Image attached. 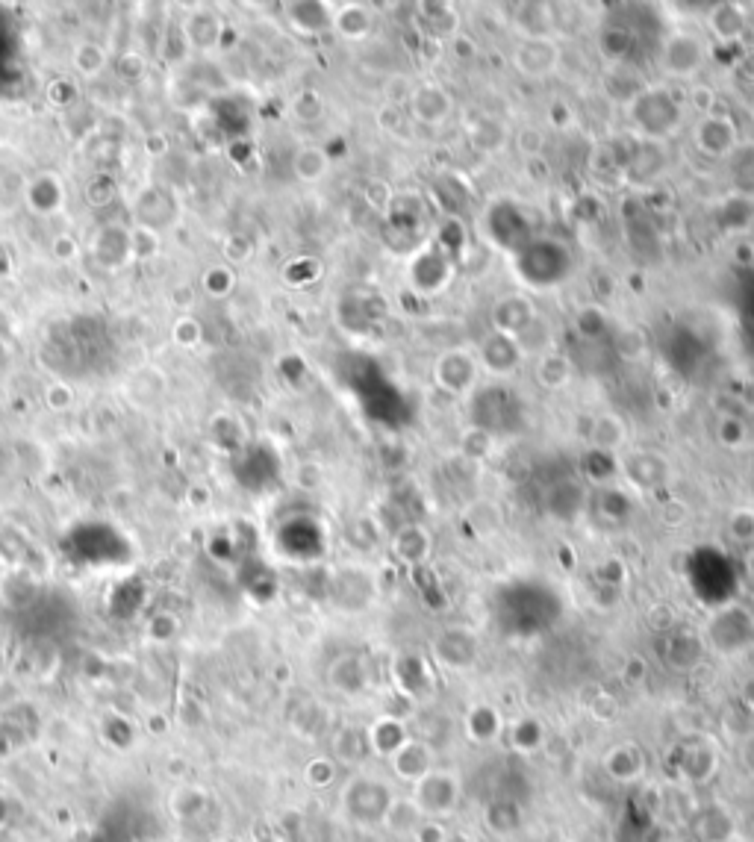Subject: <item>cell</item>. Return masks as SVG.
Instances as JSON below:
<instances>
[{
	"mask_svg": "<svg viewBox=\"0 0 754 842\" xmlns=\"http://www.w3.org/2000/svg\"><path fill=\"white\" fill-rule=\"evenodd\" d=\"M693 142H696V148H699L701 154L710 159L734 157V151L743 145L740 133H737V124L728 115H713V112L704 115L696 124Z\"/></svg>",
	"mask_w": 754,
	"mask_h": 842,
	"instance_id": "obj_4",
	"label": "cell"
},
{
	"mask_svg": "<svg viewBox=\"0 0 754 842\" xmlns=\"http://www.w3.org/2000/svg\"><path fill=\"white\" fill-rule=\"evenodd\" d=\"M595 439L601 445H619L625 439V424L619 421V416H601L595 424Z\"/></svg>",
	"mask_w": 754,
	"mask_h": 842,
	"instance_id": "obj_15",
	"label": "cell"
},
{
	"mask_svg": "<svg viewBox=\"0 0 754 842\" xmlns=\"http://www.w3.org/2000/svg\"><path fill=\"white\" fill-rule=\"evenodd\" d=\"M77 51L80 53H74V62H77V68H80L83 74L101 71V65H104V53H101V48H95V45L89 42V45H80Z\"/></svg>",
	"mask_w": 754,
	"mask_h": 842,
	"instance_id": "obj_16",
	"label": "cell"
},
{
	"mask_svg": "<svg viewBox=\"0 0 754 842\" xmlns=\"http://www.w3.org/2000/svg\"><path fill=\"white\" fill-rule=\"evenodd\" d=\"M537 307L531 298H519V295H510V298H501L492 310V321H495V330L507 339H519L534 321H537Z\"/></svg>",
	"mask_w": 754,
	"mask_h": 842,
	"instance_id": "obj_7",
	"label": "cell"
},
{
	"mask_svg": "<svg viewBox=\"0 0 754 842\" xmlns=\"http://www.w3.org/2000/svg\"><path fill=\"white\" fill-rule=\"evenodd\" d=\"M616 348H619V354H622L625 360H640L648 348L646 333H643L640 327H634V324H625V327L619 330V336H616Z\"/></svg>",
	"mask_w": 754,
	"mask_h": 842,
	"instance_id": "obj_14",
	"label": "cell"
},
{
	"mask_svg": "<svg viewBox=\"0 0 754 842\" xmlns=\"http://www.w3.org/2000/svg\"><path fill=\"white\" fill-rule=\"evenodd\" d=\"M519 357H522L519 345H516L513 339L501 336V333H495L484 345V366L489 371H498V374H501V371H510L519 363Z\"/></svg>",
	"mask_w": 754,
	"mask_h": 842,
	"instance_id": "obj_12",
	"label": "cell"
},
{
	"mask_svg": "<svg viewBox=\"0 0 754 842\" xmlns=\"http://www.w3.org/2000/svg\"><path fill=\"white\" fill-rule=\"evenodd\" d=\"M707 59V45L701 39L699 33H690V30H675L663 39L660 45V65L666 74L672 77H681V80H690L696 77L701 71Z\"/></svg>",
	"mask_w": 754,
	"mask_h": 842,
	"instance_id": "obj_2",
	"label": "cell"
},
{
	"mask_svg": "<svg viewBox=\"0 0 754 842\" xmlns=\"http://www.w3.org/2000/svg\"><path fill=\"white\" fill-rule=\"evenodd\" d=\"M433 380L448 392V395H463L466 389L475 386L478 380V363L466 351H448L436 360L433 366Z\"/></svg>",
	"mask_w": 754,
	"mask_h": 842,
	"instance_id": "obj_5",
	"label": "cell"
},
{
	"mask_svg": "<svg viewBox=\"0 0 754 842\" xmlns=\"http://www.w3.org/2000/svg\"><path fill=\"white\" fill-rule=\"evenodd\" d=\"M295 115H298L301 121H316V118H322V98H319L316 92L298 95V101H295Z\"/></svg>",
	"mask_w": 754,
	"mask_h": 842,
	"instance_id": "obj_17",
	"label": "cell"
},
{
	"mask_svg": "<svg viewBox=\"0 0 754 842\" xmlns=\"http://www.w3.org/2000/svg\"><path fill=\"white\" fill-rule=\"evenodd\" d=\"M628 109H631V118H634L637 130L648 136V142L672 136L681 124V106L672 101V95L666 89L648 86Z\"/></svg>",
	"mask_w": 754,
	"mask_h": 842,
	"instance_id": "obj_1",
	"label": "cell"
},
{
	"mask_svg": "<svg viewBox=\"0 0 754 842\" xmlns=\"http://www.w3.org/2000/svg\"><path fill=\"white\" fill-rule=\"evenodd\" d=\"M327 168H330V157H327V151L319 148V145L301 148V151L295 154V159H292V171H295V177H298L301 183H319L324 174H327Z\"/></svg>",
	"mask_w": 754,
	"mask_h": 842,
	"instance_id": "obj_11",
	"label": "cell"
},
{
	"mask_svg": "<svg viewBox=\"0 0 754 842\" xmlns=\"http://www.w3.org/2000/svg\"><path fill=\"white\" fill-rule=\"evenodd\" d=\"M330 24L336 27V33L348 42H363L372 33L375 15L369 6L363 3H345L336 9V15H330Z\"/></svg>",
	"mask_w": 754,
	"mask_h": 842,
	"instance_id": "obj_8",
	"label": "cell"
},
{
	"mask_svg": "<svg viewBox=\"0 0 754 842\" xmlns=\"http://www.w3.org/2000/svg\"><path fill=\"white\" fill-rule=\"evenodd\" d=\"M537 377L545 389H563L572 380V363L563 354H545L539 360Z\"/></svg>",
	"mask_w": 754,
	"mask_h": 842,
	"instance_id": "obj_13",
	"label": "cell"
},
{
	"mask_svg": "<svg viewBox=\"0 0 754 842\" xmlns=\"http://www.w3.org/2000/svg\"><path fill=\"white\" fill-rule=\"evenodd\" d=\"M45 401H48L54 410H65V407L71 404V392H68L65 386H51L48 395H45Z\"/></svg>",
	"mask_w": 754,
	"mask_h": 842,
	"instance_id": "obj_18",
	"label": "cell"
},
{
	"mask_svg": "<svg viewBox=\"0 0 754 842\" xmlns=\"http://www.w3.org/2000/svg\"><path fill=\"white\" fill-rule=\"evenodd\" d=\"M707 24H710L713 36H719L722 42H734L746 30V9H740L734 3H719V6L710 9Z\"/></svg>",
	"mask_w": 754,
	"mask_h": 842,
	"instance_id": "obj_10",
	"label": "cell"
},
{
	"mask_svg": "<svg viewBox=\"0 0 754 842\" xmlns=\"http://www.w3.org/2000/svg\"><path fill=\"white\" fill-rule=\"evenodd\" d=\"M604 89H607V95H610L616 104L631 106L646 92L648 86L640 80V74H637L628 62H622V65H613V68L607 71Z\"/></svg>",
	"mask_w": 754,
	"mask_h": 842,
	"instance_id": "obj_9",
	"label": "cell"
},
{
	"mask_svg": "<svg viewBox=\"0 0 754 842\" xmlns=\"http://www.w3.org/2000/svg\"><path fill=\"white\" fill-rule=\"evenodd\" d=\"M563 51L554 36H525L516 51H513V65L531 80H542L560 68Z\"/></svg>",
	"mask_w": 754,
	"mask_h": 842,
	"instance_id": "obj_3",
	"label": "cell"
},
{
	"mask_svg": "<svg viewBox=\"0 0 754 842\" xmlns=\"http://www.w3.org/2000/svg\"><path fill=\"white\" fill-rule=\"evenodd\" d=\"M752 109H754V106H752Z\"/></svg>",
	"mask_w": 754,
	"mask_h": 842,
	"instance_id": "obj_19",
	"label": "cell"
},
{
	"mask_svg": "<svg viewBox=\"0 0 754 842\" xmlns=\"http://www.w3.org/2000/svg\"><path fill=\"white\" fill-rule=\"evenodd\" d=\"M407 106H410V115H413L416 121L436 127V124H442V121L451 115L454 98H451L439 83H419V86L410 92Z\"/></svg>",
	"mask_w": 754,
	"mask_h": 842,
	"instance_id": "obj_6",
	"label": "cell"
}]
</instances>
